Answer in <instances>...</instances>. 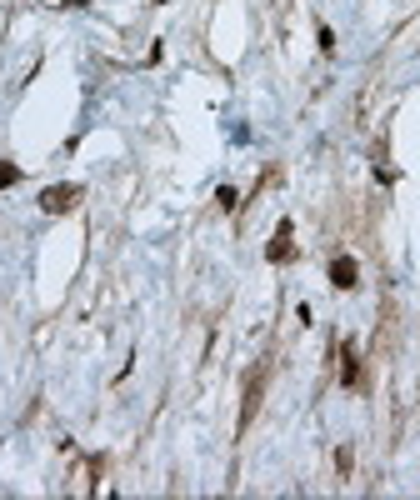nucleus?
Listing matches in <instances>:
<instances>
[{
    "label": "nucleus",
    "instance_id": "1",
    "mask_svg": "<svg viewBox=\"0 0 420 500\" xmlns=\"http://www.w3.org/2000/svg\"><path fill=\"white\" fill-rule=\"evenodd\" d=\"M75 200H80V191H75V185H55V191H46V200H40V205H46L50 215H60V211H70Z\"/></svg>",
    "mask_w": 420,
    "mask_h": 500
},
{
    "label": "nucleus",
    "instance_id": "2",
    "mask_svg": "<svg viewBox=\"0 0 420 500\" xmlns=\"http://www.w3.org/2000/svg\"><path fill=\"white\" fill-rule=\"evenodd\" d=\"M330 285H335V290H350V285H355V260H350V256H335V260H330Z\"/></svg>",
    "mask_w": 420,
    "mask_h": 500
},
{
    "label": "nucleus",
    "instance_id": "3",
    "mask_svg": "<svg viewBox=\"0 0 420 500\" xmlns=\"http://www.w3.org/2000/svg\"><path fill=\"white\" fill-rule=\"evenodd\" d=\"M270 260H290V220H280L276 240H270Z\"/></svg>",
    "mask_w": 420,
    "mask_h": 500
},
{
    "label": "nucleus",
    "instance_id": "4",
    "mask_svg": "<svg viewBox=\"0 0 420 500\" xmlns=\"http://www.w3.org/2000/svg\"><path fill=\"white\" fill-rule=\"evenodd\" d=\"M256 401H260V370L250 375V385H245V415H240V425H250V415H256Z\"/></svg>",
    "mask_w": 420,
    "mask_h": 500
},
{
    "label": "nucleus",
    "instance_id": "5",
    "mask_svg": "<svg viewBox=\"0 0 420 500\" xmlns=\"http://www.w3.org/2000/svg\"><path fill=\"white\" fill-rule=\"evenodd\" d=\"M355 375H361V365H355V350H345V365H341V385H355Z\"/></svg>",
    "mask_w": 420,
    "mask_h": 500
},
{
    "label": "nucleus",
    "instance_id": "6",
    "mask_svg": "<svg viewBox=\"0 0 420 500\" xmlns=\"http://www.w3.org/2000/svg\"><path fill=\"white\" fill-rule=\"evenodd\" d=\"M15 180H20L15 165H0V191H6V185H15Z\"/></svg>",
    "mask_w": 420,
    "mask_h": 500
},
{
    "label": "nucleus",
    "instance_id": "7",
    "mask_svg": "<svg viewBox=\"0 0 420 500\" xmlns=\"http://www.w3.org/2000/svg\"><path fill=\"white\" fill-rule=\"evenodd\" d=\"M70 6H86V0H70Z\"/></svg>",
    "mask_w": 420,
    "mask_h": 500
}]
</instances>
